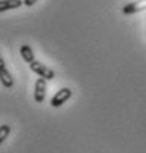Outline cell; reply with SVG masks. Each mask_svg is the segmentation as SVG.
Here are the masks:
<instances>
[{
  "label": "cell",
  "mask_w": 146,
  "mask_h": 153,
  "mask_svg": "<svg viewBox=\"0 0 146 153\" xmlns=\"http://www.w3.org/2000/svg\"><path fill=\"white\" fill-rule=\"evenodd\" d=\"M146 9V0H137V1H133V3H128L123 7V13L126 15H133V13H137L140 10H145Z\"/></svg>",
  "instance_id": "277c9868"
},
{
  "label": "cell",
  "mask_w": 146,
  "mask_h": 153,
  "mask_svg": "<svg viewBox=\"0 0 146 153\" xmlns=\"http://www.w3.org/2000/svg\"><path fill=\"white\" fill-rule=\"evenodd\" d=\"M19 53H21L22 59H24L27 63H31L33 60H36L34 53H33V49H31L28 44H24V46H21V50H19Z\"/></svg>",
  "instance_id": "52a82bcc"
},
{
  "label": "cell",
  "mask_w": 146,
  "mask_h": 153,
  "mask_svg": "<svg viewBox=\"0 0 146 153\" xmlns=\"http://www.w3.org/2000/svg\"><path fill=\"white\" fill-rule=\"evenodd\" d=\"M30 68H31L33 72H36L37 75L44 78V79H53V78H55L53 69H50L49 66H44V65L40 63L38 60H33V62L30 63Z\"/></svg>",
  "instance_id": "6da1fadb"
},
{
  "label": "cell",
  "mask_w": 146,
  "mask_h": 153,
  "mask_svg": "<svg viewBox=\"0 0 146 153\" xmlns=\"http://www.w3.org/2000/svg\"><path fill=\"white\" fill-rule=\"evenodd\" d=\"M9 134H10V125H7V124L0 125V144L9 137Z\"/></svg>",
  "instance_id": "ba28073f"
},
{
  "label": "cell",
  "mask_w": 146,
  "mask_h": 153,
  "mask_svg": "<svg viewBox=\"0 0 146 153\" xmlns=\"http://www.w3.org/2000/svg\"><path fill=\"white\" fill-rule=\"evenodd\" d=\"M73 96V91H71V88H61L58 93H56L53 97H52V100H50V105L53 106V108H59V106H62V105H65L68 100H70V97Z\"/></svg>",
  "instance_id": "7a4b0ae2"
},
{
  "label": "cell",
  "mask_w": 146,
  "mask_h": 153,
  "mask_svg": "<svg viewBox=\"0 0 146 153\" xmlns=\"http://www.w3.org/2000/svg\"><path fill=\"white\" fill-rule=\"evenodd\" d=\"M22 4H24L22 0H0V13L10 9H18Z\"/></svg>",
  "instance_id": "5b68a950"
},
{
  "label": "cell",
  "mask_w": 146,
  "mask_h": 153,
  "mask_svg": "<svg viewBox=\"0 0 146 153\" xmlns=\"http://www.w3.org/2000/svg\"><path fill=\"white\" fill-rule=\"evenodd\" d=\"M46 81L47 79H44V78H38L36 81V85H34V100H36L37 103H41L43 100H44V97H46Z\"/></svg>",
  "instance_id": "3957f363"
},
{
  "label": "cell",
  "mask_w": 146,
  "mask_h": 153,
  "mask_svg": "<svg viewBox=\"0 0 146 153\" xmlns=\"http://www.w3.org/2000/svg\"><path fill=\"white\" fill-rule=\"evenodd\" d=\"M4 68H6V63H4L3 57H1V55H0V71H1V69H4Z\"/></svg>",
  "instance_id": "30bf717a"
},
{
  "label": "cell",
  "mask_w": 146,
  "mask_h": 153,
  "mask_svg": "<svg viewBox=\"0 0 146 153\" xmlns=\"http://www.w3.org/2000/svg\"><path fill=\"white\" fill-rule=\"evenodd\" d=\"M38 0H24V4L27 6V7H31L33 4H36Z\"/></svg>",
  "instance_id": "9c48e42d"
},
{
  "label": "cell",
  "mask_w": 146,
  "mask_h": 153,
  "mask_svg": "<svg viewBox=\"0 0 146 153\" xmlns=\"http://www.w3.org/2000/svg\"><path fill=\"white\" fill-rule=\"evenodd\" d=\"M0 82L4 88H12L13 87V78L10 75V72L7 71V68L0 71Z\"/></svg>",
  "instance_id": "8992f818"
}]
</instances>
